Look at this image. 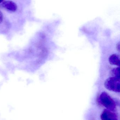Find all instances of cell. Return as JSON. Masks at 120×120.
Segmentation results:
<instances>
[{
	"mask_svg": "<svg viewBox=\"0 0 120 120\" xmlns=\"http://www.w3.org/2000/svg\"><path fill=\"white\" fill-rule=\"evenodd\" d=\"M99 101L100 103L108 110L112 111L116 109V104L115 101L106 92H103L101 94Z\"/></svg>",
	"mask_w": 120,
	"mask_h": 120,
	"instance_id": "6da1fadb",
	"label": "cell"
},
{
	"mask_svg": "<svg viewBox=\"0 0 120 120\" xmlns=\"http://www.w3.org/2000/svg\"><path fill=\"white\" fill-rule=\"evenodd\" d=\"M104 85L105 87L110 91L120 92V80L119 78L114 77L109 78L106 80Z\"/></svg>",
	"mask_w": 120,
	"mask_h": 120,
	"instance_id": "7a4b0ae2",
	"label": "cell"
},
{
	"mask_svg": "<svg viewBox=\"0 0 120 120\" xmlns=\"http://www.w3.org/2000/svg\"><path fill=\"white\" fill-rule=\"evenodd\" d=\"M101 120H119L115 113L108 109L104 110L101 115Z\"/></svg>",
	"mask_w": 120,
	"mask_h": 120,
	"instance_id": "3957f363",
	"label": "cell"
},
{
	"mask_svg": "<svg viewBox=\"0 0 120 120\" xmlns=\"http://www.w3.org/2000/svg\"><path fill=\"white\" fill-rule=\"evenodd\" d=\"M2 6L6 10L11 12L16 11L17 9V4L11 0H7L3 2Z\"/></svg>",
	"mask_w": 120,
	"mask_h": 120,
	"instance_id": "277c9868",
	"label": "cell"
},
{
	"mask_svg": "<svg viewBox=\"0 0 120 120\" xmlns=\"http://www.w3.org/2000/svg\"><path fill=\"white\" fill-rule=\"evenodd\" d=\"M110 63L112 65L120 66V57L116 54L111 55L109 58Z\"/></svg>",
	"mask_w": 120,
	"mask_h": 120,
	"instance_id": "5b68a950",
	"label": "cell"
},
{
	"mask_svg": "<svg viewBox=\"0 0 120 120\" xmlns=\"http://www.w3.org/2000/svg\"><path fill=\"white\" fill-rule=\"evenodd\" d=\"M112 74L113 77L120 79V68H117L113 69L112 71Z\"/></svg>",
	"mask_w": 120,
	"mask_h": 120,
	"instance_id": "8992f818",
	"label": "cell"
},
{
	"mask_svg": "<svg viewBox=\"0 0 120 120\" xmlns=\"http://www.w3.org/2000/svg\"><path fill=\"white\" fill-rule=\"evenodd\" d=\"M3 20V15L2 13L0 11V24L2 22Z\"/></svg>",
	"mask_w": 120,
	"mask_h": 120,
	"instance_id": "52a82bcc",
	"label": "cell"
},
{
	"mask_svg": "<svg viewBox=\"0 0 120 120\" xmlns=\"http://www.w3.org/2000/svg\"><path fill=\"white\" fill-rule=\"evenodd\" d=\"M3 0H0V3L3 2Z\"/></svg>",
	"mask_w": 120,
	"mask_h": 120,
	"instance_id": "ba28073f",
	"label": "cell"
}]
</instances>
